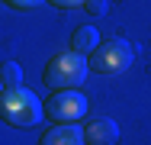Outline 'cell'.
Listing matches in <instances>:
<instances>
[{"instance_id": "52a82bcc", "label": "cell", "mask_w": 151, "mask_h": 145, "mask_svg": "<svg viewBox=\"0 0 151 145\" xmlns=\"http://www.w3.org/2000/svg\"><path fill=\"white\" fill-rule=\"evenodd\" d=\"M100 45L103 42H100L96 26H81V29H74V36H71V52H77V55H93Z\"/></svg>"}, {"instance_id": "ba28073f", "label": "cell", "mask_w": 151, "mask_h": 145, "mask_svg": "<svg viewBox=\"0 0 151 145\" xmlns=\"http://www.w3.org/2000/svg\"><path fill=\"white\" fill-rule=\"evenodd\" d=\"M23 87V68L16 61H3V81H0V90L10 94V90H19Z\"/></svg>"}, {"instance_id": "8fae6325", "label": "cell", "mask_w": 151, "mask_h": 145, "mask_svg": "<svg viewBox=\"0 0 151 145\" xmlns=\"http://www.w3.org/2000/svg\"><path fill=\"white\" fill-rule=\"evenodd\" d=\"M87 7H90V13H93V16H103V13H106V0H90Z\"/></svg>"}, {"instance_id": "8992f818", "label": "cell", "mask_w": 151, "mask_h": 145, "mask_svg": "<svg viewBox=\"0 0 151 145\" xmlns=\"http://www.w3.org/2000/svg\"><path fill=\"white\" fill-rule=\"evenodd\" d=\"M84 142H87V136L77 126H55L39 139V145H84Z\"/></svg>"}, {"instance_id": "7a4b0ae2", "label": "cell", "mask_w": 151, "mask_h": 145, "mask_svg": "<svg viewBox=\"0 0 151 145\" xmlns=\"http://www.w3.org/2000/svg\"><path fill=\"white\" fill-rule=\"evenodd\" d=\"M45 113V107H42V100L26 90V87H19V90H10V94H3L0 97V116L10 123V126H19V129H29L35 126L39 119Z\"/></svg>"}, {"instance_id": "5b68a950", "label": "cell", "mask_w": 151, "mask_h": 145, "mask_svg": "<svg viewBox=\"0 0 151 145\" xmlns=\"http://www.w3.org/2000/svg\"><path fill=\"white\" fill-rule=\"evenodd\" d=\"M84 136H87L90 145H116V139H119V126H116V119L100 116V119H90V123H87Z\"/></svg>"}, {"instance_id": "6da1fadb", "label": "cell", "mask_w": 151, "mask_h": 145, "mask_svg": "<svg viewBox=\"0 0 151 145\" xmlns=\"http://www.w3.org/2000/svg\"><path fill=\"white\" fill-rule=\"evenodd\" d=\"M87 74H90V61L84 55H77V52H61V55H55L45 65L42 81L52 87V90H77V87L87 81Z\"/></svg>"}, {"instance_id": "9c48e42d", "label": "cell", "mask_w": 151, "mask_h": 145, "mask_svg": "<svg viewBox=\"0 0 151 145\" xmlns=\"http://www.w3.org/2000/svg\"><path fill=\"white\" fill-rule=\"evenodd\" d=\"M48 3H55V7H61V10H74V7L90 3V0H48Z\"/></svg>"}, {"instance_id": "30bf717a", "label": "cell", "mask_w": 151, "mask_h": 145, "mask_svg": "<svg viewBox=\"0 0 151 145\" xmlns=\"http://www.w3.org/2000/svg\"><path fill=\"white\" fill-rule=\"evenodd\" d=\"M10 7H16V10H32V7H39L42 0H6Z\"/></svg>"}, {"instance_id": "3957f363", "label": "cell", "mask_w": 151, "mask_h": 145, "mask_svg": "<svg viewBox=\"0 0 151 145\" xmlns=\"http://www.w3.org/2000/svg\"><path fill=\"white\" fill-rule=\"evenodd\" d=\"M132 58H135L132 45L125 39H109L90 55V68L96 74H119L125 68H132Z\"/></svg>"}, {"instance_id": "277c9868", "label": "cell", "mask_w": 151, "mask_h": 145, "mask_svg": "<svg viewBox=\"0 0 151 145\" xmlns=\"http://www.w3.org/2000/svg\"><path fill=\"white\" fill-rule=\"evenodd\" d=\"M84 113H87V97L77 90H58L45 103V116L55 119L58 126H74L77 119H84Z\"/></svg>"}]
</instances>
